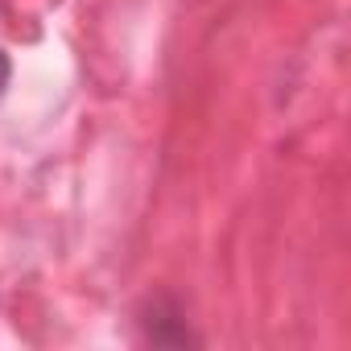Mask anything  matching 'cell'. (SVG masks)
I'll use <instances>...</instances> for the list:
<instances>
[{"mask_svg":"<svg viewBox=\"0 0 351 351\" xmlns=\"http://www.w3.org/2000/svg\"><path fill=\"white\" fill-rule=\"evenodd\" d=\"M5 87H9V58L0 50V95H5Z\"/></svg>","mask_w":351,"mask_h":351,"instance_id":"obj_1","label":"cell"}]
</instances>
